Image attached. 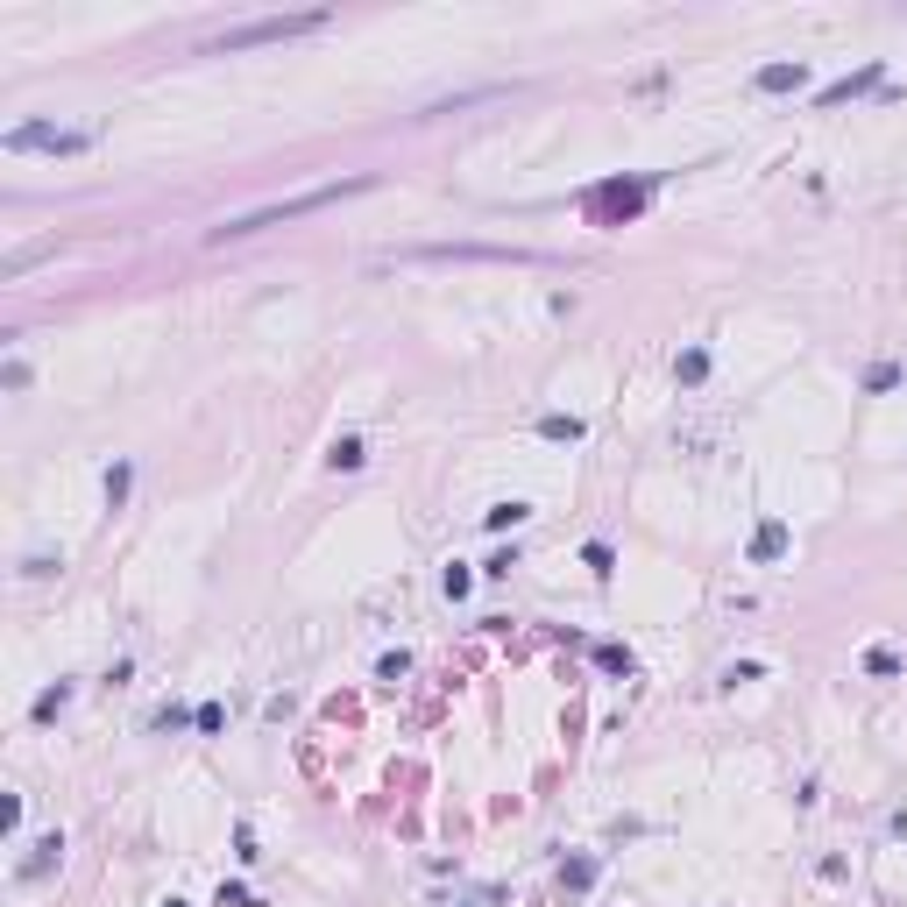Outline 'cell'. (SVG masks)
<instances>
[{"mask_svg": "<svg viewBox=\"0 0 907 907\" xmlns=\"http://www.w3.org/2000/svg\"><path fill=\"white\" fill-rule=\"evenodd\" d=\"M376 178H340V185H319V192H298V199H277V206H256V213H241V220H227L220 227V241H241V234H263V227H277V220H298L312 206L326 199H348V192H369Z\"/></svg>", "mask_w": 907, "mask_h": 907, "instance_id": "6da1fadb", "label": "cell"}, {"mask_svg": "<svg viewBox=\"0 0 907 907\" xmlns=\"http://www.w3.org/2000/svg\"><path fill=\"white\" fill-rule=\"evenodd\" d=\"M312 29H326V14H263V21H241V29H227L213 50H256V43H291V36H312Z\"/></svg>", "mask_w": 907, "mask_h": 907, "instance_id": "7a4b0ae2", "label": "cell"}, {"mask_svg": "<svg viewBox=\"0 0 907 907\" xmlns=\"http://www.w3.org/2000/svg\"><path fill=\"white\" fill-rule=\"evenodd\" d=\"M0 142H7L14 156H29V149H43V156H79V149H93L86 128H57V121H21V128H7Z\"/></svg>", "mask_w": 907, "mask_h": 907, "instance_id": "3957f363", "label": "cell"}, {"mask_svg": "<svg viewBox=\"0 0 907 907\" xmlns=\"http://www.w3.org/2000/svg\"><path fill=\"white\" fill-rule=\"evenodd\" d=\"M879 79H886V64H879V57H872V64H865V71H851V79H836V86H822V93H815V100H822V106H844V100H858V93H872V86H879Z\"/></svg>", "mask_w": 907, "mask_h": 907, "instance_id": "277c9868", "label": "cell"}, {"mask_svg": "<svg viewBox=\"0 0 907 907\" xmlns=\"http://www.w3.org/2000/svg\"><path fill=\"white\" fill-rule=\"evenodd\" d=\"M57 858H64V836H57V829H50V836H43V844H29V858H21V879H29V886H36V879H43V872H50V865H57Z\"/></svg>", "mask_w": 907, "mask_h": 907, "instance_id": "5b68a950", "label": "cell"}, {"mask_svg": "<svg viewBox=\"0 0 907 907\" xmlns=\"http://www.w3.org/2000/svg\"><path fill=\"white\" fill-rule=\"evenodd\" d=\"M808 86V64L802 57H794V64H766V71H759V93H802Z\"/></svg>", "mask_w": 907, "mask_h": 907, "instance_id": "8992f818", "label": "cell"}, {"mask_svg": "<svg viewBox=\"0 0 907 907\" xmlns=\"http://www.w3.org/2000/svg\"><path fill=\"white\" fill-rule=\"evenodd\" d=\"M780 553H787V525H780V517H766V525H759V539H752V560H780Z\"/></svg>", "mask_w": 907, "mask_h": 907, "instance_id": "52a82bcc", "label": "cell"}, {"mask_svg": "<svg viewBox=\"0 0 907 907\" xmlns=\"http://www.w3.org/2000/svg\"><path fill=\"white\" fill-rule=\"evenodd\" d=\"M596 886V858H567L560 865V894H589Z\"/></svg>", "mask_w": 907, "mask_h": 907, "instance_id": "ba28073f", "label": "cell"}, {"mask_svg": "<svg viewBox=\"0 0 907 907\" xmlns=\"http://www.w3.org/2000/svg\"><path fill=\"white\" fill-rule=\"evenodd\" d=\"M525 517H532V504H517V497H510V504H490V510H483V525H490V532H517Z\"/></svg>", "mask_w": 907, "mask_h": 907, "instance_id": "9c48e42d", "label": "cell"}, {"mask_svg": "<svg viewBox=\"0 0 907 907\" xmlns=\"http://www.w3.org/2000/svg\"><path fill=\"white\" fill-rule=\"evenodd\" d=\"M596 667H603V674H617V681H631V674H638V659H631L624 645H596Z\"/></svg>", "mask_w": 907, "mask_h": 907, "instance_id": "30bf717a", "label": "cell"}, {"mask_svg": "<svg viewBox=\"0 0 907 907\" xmlns=\"http://www.w3.org/2000/svg\"><path fill=\"white\" fill-rule=\"evenodd\" d=\"M539 433H546V440H582L589 425H582V418H567V411H546V418H539Z\"/></svg>", "mask_w": 907, "mask_h": 907, "instance_id": "8fae6325", "label": "cell"}, {"mask_svg": "<svg viewBox=\"0 0 907 907\" xmlns=\"http://www.w3.org/2000/svg\"><path fill=\"white\" fill-rule=\"evenodd\" d=\"M326 461H333V468H362L369 454H362V440L348 433V440H333V447H326Z\"/></svg>", "mask_w": 907, "mask_h": 907, "instance_id": "7c38bea8", "label": "cell"}, {"mask_svg": "<svg viewBox=\"0 0 907 907\" xmlns=\"http://www.w3.org/2000/svg\"><path fill=\"white\" fill-rule=\"evenodd\" d=\"M865 674L894 681V674H901V652H894V645H872V652H865Z\"/></svg>", "mask_w": 907, "mask_h": 907, "instance_id": "4fadbf2b", "label": "cell"}, {"mask_svg": "<svg viewBox=\"0 0 907 907\" xmlns=\"http://www.w3.org/2000/svg\"><path fill=\"white\" fill-rule=\"evenodd\" d=\"M128 483H135V468H128V461H113V468H106V504H113V510L128 504Z\"/></svg>", "mask_w": 907, "mask_h": 907, "instance_id": "5bb4252c", "label": "cell"}, {"mask_svg": "<svg viewBox=\"0 0 907 907\" xmlns=\"http://www.w3.org/2000/svg\"><path fill=\"white\" fill-rule=\"evenodd\" d=\"M674 376H681V383H702V376H709V355H702V348L674 355Z\"/></svg>", "mask_w": 907, "mask_h": 907, "instance_id": "9a60e30c", "label": "cell"}, {"mask_svg": "<svg viewBox=\"0 0 907 907\" xmlns=\"http://www.w3.org/2000/svg\"><path fill=\"white\" fill-rule=\"evenodd\" d=\"M71 702V681H57V688H43V695H36V723H50V716H57V709Z\"/></svg>", "mask_w": 907, "mask_h": 907, "instance_id": "2e32d148", "label": "cell"}, {"mask_svg": "<svg viewBox=\"0 0 907 907\" xmlns=\"http://www.w3.org/2000/svg\"><path fill=\"white\" fill-rule=\"evenodd\" d=\"M894 383H901V369H894V362H872V369H865V391H872V398H879V391H894Z\"/></svg>", "mask_w": 907, "mask_h": 907, "instance_id": "e0dca14e", "label": "cell"}, {"mask_svg": "<svg viewBox=\"0 0 907 907\" xmlns=\"http://www.w3.org/2000/svg\"><path fill=\"white\" fill-rule=\"evenodd\" d=\"M582 560H589V567H596V575H609V567H617V553H609L603 539H589V546H582Z\"/></svg>", "mask_w": 907, "mask_h": 907, "instance_id": "ac0fdd59", "label": "cell"}, {"mask_svg": "<svg viewBox=\"0 0 907 907\" xmlns=\"http://www.w3.org/2000/svg\"><path fill=\"white\" fill-rule=\"evenodd\" d=\"M404 674H411V659H404V652H383V659H376V681H404Z\"/></svg>", "mask_w": 907, "mask_h": 907, "instance_id": "d6986e66", "label": "cell"}, {"mask_svg": "<svg viewBox=\"0 0 907 907\" xmlns=\"http://www.w3.org/2000/svg\"><path fill=\"white\" fill-rule=\"evenodd\" d=\"M192 723H199L206 737H213V730H220V723H227V709H220V702H199V709H192Z\"/></svg>", "mask_w": 907, "mask_h": 907, "instance_id": "ffe728a7", "label": "cell"}, {"mask_svg": "<svg viewBox=\"0 0 907 907\" xmlns=\"http://www.w3.org/2000/svg\"><path fill=\"white\" fill-rule=\"evenodd\" d=\"M468 589H475V575H468V567H461V560H454V567H447V596H454V603H461V596H468Z\"/></svg>", "mask_w": 907, "mask_h": 907, "instance_id": "44dd1931", "label": "cell"}, {"mask_svg": "<svg viewBox=\"0 0 907 907\" xmlns=\"http://www.w3.org/2000/svg\"><path fill=\"white\" fill-rule=\"evenodd\" d=\"M510 567H517V546H504V553H490V567H483V575H490V582H504Z\"/></svg>", "mask_w": 907, "mask_h": 907, "instance_id": "7402d4cb", "label": "cell"}, {"mask_svg": "<svg viewBox=\"0 0 907 907\" xmlns=\"http://www.w3.org/2000/svg\"><path fill=\"white\" fill-rule=\"evenodd\" d=\"M234 858H241V865H256V829H248V822L234 829Z\"/></svg>", "mask_w": 907, "mask_h": 907, "instance_id": "603a6c76", "label": "cell"}, {"mask_svg": "<svg viewBox=\"0 0 907 907\" xmlns=\"http://www.w3.org/2000/svg\"><path fill=\"white\" fill-rule=\"evenodd\" d=\"M220 907H256V894L248 886H220Z\"/></svg>", "mask_w": 907, "mask_h": 907, "instance_id": "cb8c5ba5", "label": "cell"}, {"mask_svg": "<svg viewBox=\"0 0 907 907\" xmlns=\"http://www.w3.org/2000/svg\"><path fill=\"white\" fill-rule=\"evenodd\" d=\"M164 907H185V901H164Z\"/></svg>", "mask_w": 907, "mask_h": 907, "instance_id": "d4e9b609", "label": "cell"}]
</instances>
